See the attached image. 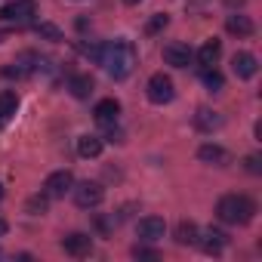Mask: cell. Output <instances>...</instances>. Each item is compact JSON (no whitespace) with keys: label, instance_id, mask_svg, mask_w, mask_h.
I'll return each instance as SVG.
<instances>
[{"label":"cell","instance_id":"cell-1","mask_svg":"<svg viewBox=\"0 0 262 262\" xmlns=\"http://www.w3.org/2000/svg\"><path fill=\"white\" fill-rule=\"evenodd\" d=\"M105 71H108V77H114V80H126L129 74L136 71V65H139V53H136V47L129 43V40H111V43H105V47H99V59H96Z\"/></svg>","mask_w":262,"mask_h":262},{"label":"cell","instance_id":"cell-2","mask_svg":"<svg viewBox=\"0 0 262 262\" xmlns=\"http://www.w3.org/2000/svg\"><path fill=\"white\" fill-rule=\"evenodd\" d=\"M216 216L225 225H247L256 216V201L247 194H225L216 204Z\"/></svg>","mask_w":262,"mask_h":262},{"label":"cell","instance_id":"cell-3","mask_svg":"<svg viewBox=\"0 0 262 262\" xmlns=\"http://www.w3.org/2000/svg\"><path fill=\"white\" fill-rule=\"evenodd\" d=\"M145 96H148V102H155V105H167V102H173V96H176L173 77L164 74V71L151 74L148 83H145Z\"/></svg>","mask_w":262,"mask_h":262},{"label":"cell","instance_id":"cell-4","mask_svg":"<svg viewBox=\"0 0 262 262\" xmlns=\"http://www.w3.org/2000/svg\"><path fill=\"white\" fill-rule=\"evenodd\" d=\"M71 194H74V204L83 207V210H93L105 201V188L99 182H74Z\"/></svg>","mask_w":262,"mask_h":262},{"label":"cell","instance_id":"cell-5","mask_svg":"<svg viewBox=\"0 0 262 262\" xmlns=\"http://www.w3.org/2000/svg\"><path fill=\"white\" fill-rule=\"evenodd\" d=\"M164 62L173 68H188L194 62V50L182 40H170V43H164Z\"/></svg>","mask_w":262,"mask_h":262},{"label":"cell","instance_id":"cell-6","mask_svg":"<svg viewBox=\"0 0 262 262\" xmlns=\"http://www.w3.org/2000/svg\"><path fill=\"white\" fill-rule=\"evenodd\" d=\"M71 188H74V176H71V170H56V173H50L47 182H43V194H47L50 201H53V198H65Z\"/></svg>","mask_w":262,"mask_h":262},{"label":"cell","instance_id":"cell-7","mask_svg":"<svg viewBox=\"0 0 262 262\" xmlns=\"http://www.w3.org/2000/svg\"><path fill=\"white\" fill-rule=\"evenodd\" d=\"M136 234H139V241L155 244V241H161V237L167 234V222H164L161 216H145V219L136 222Z\"/></svg>","mask_w":262,"mask_h":262},{"label":"cell","instance_id":"cell-8","mask_svg":"<svg viewBox=\"0 0 262 262\" xmlns=\"http://www.w3.org/2000/svg\"><path fill=\"white\" fill-rule=\"evenodd\" d=\"M62 250H65L68 256H74V259H83V256L93 253V237L83 234V231H74V234L62 237Z\"/></svg>","mask_w":262,"mask_h":262},{"label":"cell","instance_id":"cell-9","mask_svg":"<svg viewBox=\"0 0 262 262\" xmlns=\"http://www.w3.org/2000/svg\"><path fill=\"white\" fill-rule=\"evenodd\" d=\"M37 65H40V56L37 53H22L13 65L4 68V77H28V74L37 71Z\"/></svg>","mask_w":262,"mask_h":262},{"label":"cell","instance_id":"cell-10","mask_svg":"<svg viewBox=\"0 0 262 262\" xmlns=\"http://www.w3.org/2000/svg\"><path fill=\"white\" fill-rule=\"evenodd\" d=\"M93 117H96V123H99L102 129H105V126H114L117 117H120V102H117V99H102V102H96Z\"/></svg>","mask_w":262,"mask_h":262},{"label":"cell","instance_id":"cell-11","mask_svg":"<svg viewBox=\"0 0 262 262\" xmlns=\"http://www.w3.org/2000/svg\"><path fill=\"white\" fill-rule=\"evenodd\" d=\"M198 244H201L204 253L219 256V253L225 250V244H228V234L219 231V228H207V231H198Z\"/></svg>","mask_w":262,"mask_h":262},{"label":"cell","instance_id":"cell-12","mask_svg":"<svg viewBox=\"0 0 262 262\" xmlns=\"http://www.w3.org/2000/svg\"><path fill=\"white\" fill-rule=\"evenodd\" d=\"M231 71H234V77L250 80V77H256L259 62H256V56H253V53H234V56H231Z\"/></svg>","mask_w":262,"mask_h":262},{"label":"cell","instance_id":"cell-13","mask_svg":"<svg viewBox=\"0 0 262 262\" xmlns=\"http://www.w3.org/2000/svg\"><path fill=\"white\" fill-rule=\"evenodd\" d=\"M28 16H34V0H16V4L0 7V22H4V19L22 22V19H28Z\"/></svg>","mask_w":262,"mask_h":262},{"label":"cell","instance_id":"cell-14","mask_svg":"<svg viewBox=\"0 0 262 262\" xmlns=\"http://www.w3.org/2000/svg\"><path fill=\"white\" fill-rule=\"evenodd\" d=\"M219 56H222V40H216V37H213V40H207V43L194 53V59H198V65H201V68H213V65L219 62Z\"/></svg>","mask_w":262,"mask_h":262},{"label":"cell","instance_id":"cell-15","mask_svg":"<svg viewBox=\"0 0 262 262\" xmlns=\"http://www.w3.org/2000/svg\"><path fill=\"white\" fill-rule=\"evenodd\" d=\"M198 158L204 164H213V167H228L231 164V155L222 148V145H201L198 148Z\"/></svg>","mask_w":262,"mask_h":262},{"label":"cell","instance_id":"cell-16","mask_svg":"<svg viewBox=\"0 0 262 262\" xmlns=\"http://www.w3.org/2000/svg\"><path fill=\"white\" fill-rule=\"evenodd\" d=\"M194 126L201 129V133H213V129L222 126V114L213 111V108H198L194 111Z\"/></svg>","mask_w":262,"mask_h":262},{"label":"cell","instance_id":"cell-17","mask_svg":"<svg viewBox=\"0 0 262 262\" xmlns=\"http://www.w3.org/2000/svg\"><path fill=\"white\" fill-rule=\"evenodd\" d=\"M225 31H228V34H234V37H250V34L256 31V25H253V19H250V16L234 13V16H228V19H225Z\"/></svg>","mask_w":262,"mask_h":262},{"label":"cell","instance_id":"cell-18","mask_svg":"<svg viewBox=\"0 0 262 262\" xmlns=\"http://www.w3.org/2000/svg\"><path fill=\"white\" fill-rule=\"evenodd\" d=\"M93 86H96V83H93L90 74H74V77H68V90H71L74 99H90Z\"/></svg>","mask_w":262,"mask_h":262},{"label":"cell","instance_id":"cell-19","mask_svg":"<svg viewBox=\"0 0 262 262\" xmlns=\"http://www.w3.org/2000/svg\"><path fill=\"white\" fill-rule=\"evenodd\" d=\"M16 108H19L16 90H4V93H0V129H4V123L16 114Z\"/></svg>","mask_w":262,"mask_h":262},{"label":"cell","instance_id":"cell-20","mask_svg":"<svg viewBox=\"0 0 262 262\" xmlns=\"http://www.w3.org/2000/svg\"><path fill=\"white\" fill-rule=\"evenodd\" d=\"M77 155L80 158H99L102 155V136H80L77 139Z\"/></svg>","mask_w":262,"mask_h":262},{"label":"cell","instance_id":"cell-21","mask_svg":"<svg viewBox=\"0 0 262 262\" xmlns=\"http://www.w3.org/2000/svg\"><path fill=\"white\" fill-rule=\"evenodd\" d=\"M176 244H182V247H194V244H198V225L188 222V219H182V222L176 225Z\"/></svg>","mask_w":262,"mask_h":262},{"label":"cell","instance_id":"cell-22","mask_svg":"<svg viewBox=\"0 0 262 262\" xmlns=\"http://www.w3.org/2000/svg\"><path fill=\"white\" fill-rule=\"evenodd\" d=\"M201 80H204V86H207L210 93H219V90L225 86V77L216 71V65H213V68H201Z\"/></svg>","mask_w":262,"mask_h":262},{"label":"cell","instance_id":"cell-23","mask_svg":"<svg viewBox=\"0 0 262 262\" xmlns=\"http://www.w3.org/2000/svg\"><path fill=\"white\" fill-rule=\"evenodd\" d=\"M47 207H50V198H47V194H37V198L28 201V213H31V216H43Z\"/></svg>","mask_w":262,"mask_h":262},{"label":"cell","instance_id":"cell-24","mask_svg":"<svg viewBox=\"0 0 262 262\" xmlns=\"http://www.w3.org/2000/svg\"><path fill=\"white\" fill-rule=\"evenodd\" d=\"M167 25H170V16H161V13H158V16H151V22L145 25V34H158V31H164Z\"/></svg>","mask_w":262,"mask_h":262},{"label":"cell","instance_id":"cell-25","mask_svg":"<svg viewBox=\"0 0 262 262\" xmlns=\"http://www.w3.org/2000/svg\"><path fill=\"white\" fill-rule=\"evenodd\" d=\"M34 31H37L40 37H50V40H62V31H59L56 25H37Z\"/></svg>","mask_w":262,"mask_h":262},{"label":"cell","instance_id":"cell-26","mask_svg":"<svg viewBox=\"0 0 262 262\" xmlns=\"http://www.w3.org/2000/svg\"><path fill=\"white\" fill-rule=\"evenodd\" d=\"M133 256H136V259H158L161 253H158V250H151V247H142V244H136V247H133Z\"/></svg>","mask_w":262,"mask_h":262},{"label":"cell","instance_id":"cell-27","mask_svg":"<svg viewBox=\"0 0 262 262\" xmlns=\"http://www.w3.org/2000/svg\"><path fill=\"white\" fill-rule=\"evenodd\" d=\"M247 170H250V173H262V167H259V155H250V158H247Z\"/></svg>","mask_w":262,"mask_h":262},{"label":"cell","instance_id":"cell-28","mask_svg":"<svg viewBox=\"0 0 262 262\" xmlns=\"http://www.w3.org/2000/svg\"><path fill=\"white\" fill-rule=\"evenodd\" d=\"M123 4H126V7H136V4H142V0H123Z\"/></svg>","mask_w":262,"mask_h":262},{"label":"cell","instance_id":"cell-29","mask_svg":"<svg viewBox=\"0 0 262 262\" xmlns=\"http://www.w3.org/2000/svg\"><path fill=\"white\" fill-rule=\"evenodd\" d=\"M4 231H7V222H0V234H4Z\"/></svg>","mask_w":262,"mask_h":262},{"label":"cell","instance_id":"cell-30","mask_svg":"<svg viewBox=\"0 0 262 262\" xmlns=\"http://www.w3.org/2000/svg\"><path fill=\"white\" fill-rule=\"evenodd\" d=\"M0 198H4V185H0Z\"/></svg>","mask_w":262,"mask_h":262}]
</instances>
